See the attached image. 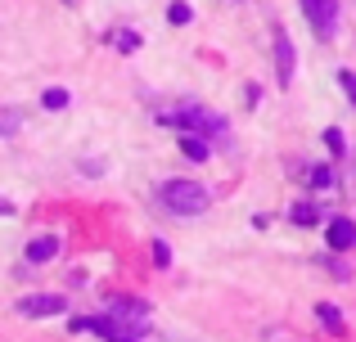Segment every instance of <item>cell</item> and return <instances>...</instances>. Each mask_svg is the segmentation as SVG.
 <instances>
[{
    "instance_id": "cell-1",
    "label": "cell",
    "mask_w": 356,
    "mask_h": 342,
    "mask_svg": "<svg viewBox=\"0 0 356 342\" xmlns=\"http://www.w3.org/2000/svg\"><path fill=\"white\" fill-rule=\"evenodd\" d=\"M163 203L172 212H181V216H199V212H208V185L199 180H163Z\"/></svg>"
},
{
    "instance_id": "cell-2",
    "label": "cell",
    "mask_w": 356,
    "mask_h": 342,
    "mask_svg": "<svg viewBox=\"0 0 356 342\" xmlns=\"http://www.w3.org/2000/svg\"><path fill=\"white\" fill-rule=\"evenodd\" d=\"M302 14H307V23H312L316 36L339 32V0H302Z\"/></svg>"
},
{
    "instance_id": "cell-3",
    "label": "cell",
    "mask_w": 356,
    "mask_h": 342,
    "mask_svg": "<svg viewBox=\"0 0 356 342\" xmlns=\"http://www.w3.org/2000/svg\"><path fill=\"white\" fill-rule=\"evenodd\" d=\"M63 311H68V302H63L59 293H41V298H23V302H18V316H32V320L63 316Z\"/></svg>"
},
{
    "instance_id": "cell-4",
    "label": "cell",
    "mask_w": 356,
    "mask_h": 342,
    "mask_svg": "<svg viewBox=\"0 0 356 342\" xmlns=\"http://www.w3.org/2000/svg\"><path fill=\"white\" fill-rule=\"evenodd\" d=\"M325 239H330V248H334V253H348V248L356 243V221H348V216H334V221H330V230H325Z\"/></svg>"
},
{
    "instance_id": "cell-5",
    "label": "cell",
    "mask_w": 356,
    "mask_h": 342,
    "mask_svg": "<svg viewBox=\"0 0 356 342\" xmlns=\"http://www.w3.org/2000/svg\"><path fill=\"white\" fill-rule=\"evenodd\" d=\"M293 68H298V59H293V41L280 32V36H275V72H280V86H289V81H293Z\"/></svg>"
},
{
    "instance_id": "cell-6",
    "label": "cell",
    "mask_w": 356,
    "mask_h": 342,
    "mask_svg": "<svg viewBox=\"0 0 356 342\" xmlns=\"http://www.w3.org/2000/svg\"><path fill=\"white\" fill-rule=\"evenodd\" d=\"M50 257H59V239H54V234H41V239L27 243V262H32V266H45Z\"/></svg>"
},
{
    "instance_id": "cell-7",
    "label": "cell",
    "mask_w": 356,
    "mask_h": 342,
    "mask_svg": "<svg viewBox=\"0 0 356 342\" xmlns=\"http://www.w3.org/2000/svg\"><path fill=\"white\" fill-rule=\"evenodd\" d=\"M181 149H185V158H194V162H208L212 144L203 140V135H181Z\"/></svg>"
},
{
    "instance_id": "cell-8",
    "label": "cell",
    "mask_w": 356,
    "mask_h": 342,
    "mask_svg": "<svg viewBox=\"0 0 356 342\" xmlns=\"http://www.w3.org/2000/svg\"><path fill=\"white\" fill-rule=\"evenodd\" d=\"M316 316H321V325L330 329V334H343V316H339V307H330V302H321V307H316Z\"/></svg>"
},
{
    "instance_id": "cell-9",
    "label": "cell",
    "mask_w": 356,
    "mask_h": 342,
    "mask_svg": "<svg viewBox=\"0 0 356 342\" xmlns=\"http://www.w3.org/2000/svg\"><path fill=\"white\" fill-rule=\"evenodd\" d=\"M41 104L50 108V113H59V108H68V104H72V95H68V90H63V86H50V90H45V95H41Z\"/></svg>"
},
{
    "instance_id": "cell-10",
    "label": "cell",
    "mask_w": 356,
    "mask_h": 342,
    "mask_svg": "<svg viewBox=\"0 0 356 342\" xmlns=\"http://www.w3.org/2000/svg\"><path fill=\"white\" fill-rule=\"evenodd\" d=\"M113 45L122 54H131V50H140V32H131V27H118L113 32Z\"/></svg>"
},
{
    "instance_id": "cell-11",
    "label": "cell",
    "mask_w": 356,
    "mask_h": 342,
    "mask_svg": "<svg viewBox=\"0 0 356 342\" xmlns=\"http://www.w3.org/2000/svg\"><path fill=\"white\" fill-rule=\"evenodd\" d=\"M18 126H23V113L18 108H0V135H18Z\"/></svg>"
},
{
    "instance_id": "cell-12",
    "label": "cell",
    "mask_w": 356,
    "mask_h": 342,
    "mask_svg": "<svg viewBox=\"0 0 356 342\" xmlns=\"http://www.w3.org/2000/svg\"><path fill=\"white\" fill-rule=\"evenodd\" d=\"M293 221H298V225H316V221H321V212H316L312 203H293Z\"/></svg>"
},
{
    "instance_id": "cell-13",
    "label": "cell",
    "mask_w": 356,
    "mask_h": 342,
    "mask_svg": "<svg viewBox=\"0 0 356 342\" xmlns=\"http://www.w3.org/2000/svg\"><path fill=\"white\" fill-rule=\"evenodd\" d=\"M325 144H330L334 158H343V153H348V144H343V131H339V126H330V131H325Z\"/></svg>"
},
{
    "instance_id": "cell-14",
    "label": "cell",
    "mask_w": 356,
    "mask_h": 342,
    "mask_svg": "<svg viewBox=\"0 0 356 342\" xmlns=\"http://www.w3.org/2000/svg\"><path fill=\"white\" fill-rule=\"evenodd\" d=\"M190 18H194V9H190V5H172V9H167V23H172V27H185Z\"/></svg>"
},
{
    "instance_id": "cell-15",
    "label": "cell",
    "mask_w": 356,
    "mask_h": 342,
    "mask_svg": "<svg viewBox=\"0 0 356 342\" xmlns=\"http://www.w3.org/2000/svg\"><path fill=\"white\" fill-rule=\"evenodd\" d=\"M339 86H343V95L356 104V72H352V68H339Z\"/></svg>"
},
{
    "instance_id": "cell-16",
    "label": "cell",
    "mask_w": 356,
    "mask_h": 342,
    "mask_svg": "<svg viewBox=\"0 0 356 342\" xmlns=\"http://www.w3.org/2000/svg\"><path fill=\"white\" fill-rule=\"evenodd\" d=\"M312 185L316 189H334V171L330 167H312Z\"/></svg>"
},
{
    "instance_id": "cell-17",
    "label": "cell",
    "mask_w": 356,
    "mask_h": 342,
    "mask_svg": "<svg viewBox=\"0 0 356 342\" xmlns=\"http://www.w3.org/2000/svg\"><path fill=\"white\" fill-rule=\"evenodd\" d=\"M154 262L158 266H172V248H167L163 239H154Z\"/></svg>"
},
{
    "instance_id": "cell-18",
    "label": "cell",
    "mask_w": 356,
    "mask_h": 342,
    "mask_svg": "<svg viewBox=\"0 0 356 342\" xmlns=\"http://www.w3.org/2000/svg\"><path fill=\"white\" fill-rule=\"evenodd\" d=\"M0 212H9V203H0Z\"/></svg>"
}]
</instances>
